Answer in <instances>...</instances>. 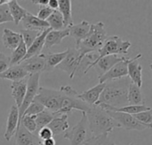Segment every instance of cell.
<instances>
[{"mask_svg":"<svg viewBox=\"0 0 152 145\" xmlns=\"http://www.w3.org/2000/svg\"><path fill=\"white\" fill-rule=\"evenodd\" d=\"M132 83L129 77L106 82V86L96 105L103 104L115 108H121L128 105V87Z\"/></svg>","mask_w":152,"mask_h":145,"instance_id":"obj_1","label":"cell"},{"mask_svg":"<svg viewBox=\"0 0 152 145\" xmlns=\"http://www.w3.org/2000/svg\"><path fill=\"white\" fill-rule=\"evenodd\" d=\"M86 114L87 117L88 128L93 136L109 135L115 128H121L120 125L99 105L91 106Z\"/></svg>","mask_w":152,"mask_h":145,"instance_id":"obj_2","label":"cell"},{"mask_svg":"<svg viewBox=\"0 0 152 145\" xmlns=\"http://www.w3.org/2000/svg\"><path fill=\"white\" fill-rule=\"evenodd\" d=\"M107 37L105 25L102 21L91 24V29L88 35L76 48L79 51L80 58L83 59V58L89 53L98 52Z\"/></svg>","mask_w":152,"mask_h":145,"instance_id":"obj_3","label":"cell"},{"mask_svg":"<svg viewBox=\"0 0 152 145\" xmlns=\"http://www.w3.org/2000/svg\"><path fill=\"white\" fill-rule=\"evenodd\" d=\"M66 97L67 94L61 89L56 90L40 87L34 100L42 104L45 110L56 115H61Z\"/></svg>","mask_w":152,"mask_h":145,"instance_id":"obj_4","label":"cell"},{"mask_svg":"<svg viewBox=\"0 0 152 145\" xmlns=\"http://www.w3.org/2000/svg\"><path fill=\"white\" fill-rule=\"evenodd\" d=\"M132 43L129 41H124L118 35L108 36L102 47L98 50V54H99L98 59L109 55L118 56L119 54H127L128 50L130 49Z\"/></svg>","mask_w":152,"mask_h":145,"instance_id":"obj_5","label":"cell"},{"mask_svg":"<svg viewBox=\"0 0 152 145\" xmlns=\"http://www.w3.org/2000/svg\"><path fill=\"white\" fill-rule=\"evenodd\" d=\"M87 128L88 122L86 114V113H82L81 120L72 128L68 129L64 133L63 138L68 139L70 143V145H83L86 141Z\"/></svg>","mask_w":152,"mask_h":145,"instance_id":"obj_6","label":"cell"},{"mask_svg":"<svg viewBox=\"0 0 152 145\" xmlns=\"http://www.w3.org/2000/svg\"><path fill=\"white\" fill-rule=\"evenodd\" d=\"M39 79H40V74H30L28 77V88L27 92L23 100V103L19 109V128L21 124V119L23 117V114L27 108L29 106V105L34 101L35 97H37L38 90H39Z\"/></svg>","mask_w":152,"mask_h":145,"instance_id":"obj_7","label":"cell"},{"mask_svg":"<svg viewBox=\"0 0 152 145\" xmlns=\"http://www.w3.org/2000/svg\"><path fill=\"white\" fill-rule=\"evenodd\" d=\"M69 53L64 60L57 66V68L66 72L70 79H73L74 76L77 74V71L80 66L82 59L80 58L79 51L74 48H69Z\"/></svg>","mask_w":152,"mask_h":145,"instance_id":"obj_8","label":"cell"},{"mask_svg":"<svg viewBox=\"0 0 152 145\" xmlns=\"http://www.w3.org/2000/svg\"><path fill=\"white\" fill-rule=\"evenodd\" d=\"M108 114L114 119L121 127V128H125L126 130H138L142 131L145 129H150L147 126L140 123L134 115H130L124 113H118V112H110L106 111Z\"/></svg>","mask_w":152,"mask_h":145,"instance_id":"obj_9","label":"cell"},{"mask_svg":"<svg viewBox=\"0 0 152 145\" xmlns=\"http://www.w3.org/2000/svg\"><path fill=\"white\" fill-rule=\"evenodd\" d=\"M129 58H126L121 62L116 64L111 69H110L104 74L98 76L99 83H106L117 80L123 79L128 76V63L130 62Z\"/></svg>","mask_w":152,"mask_h":145,"instance_id":"obj_10","label":"cell"},{"mask_svg":"<svg viewBox=\"0 0 152 145\" xmlns=\"http://www.w3.org/2000/svg\"><path fill=\"white\" fill-rule=\"evenodd\" d=\"M20 65L26 70V72L29 75L35 74H41L42 72L47 71L46 58L45 54L44 53L34 56L28 59L23 60Z\"/></svg>","mask_w":152,"mask_h":145,"instance_id":"obj_11","label":"cell"},{"mask_svg":"<svg viewBox=\"0 0 152 145\" xmlns=\"http://www.w3.org/2000/svg\"><path fill=\"white\" fill-rule=\"evenodd\" d=\"M125 58H126L125 57H118V55H109V56L103 57L98 59L97 61H95L93 65H91L88 71L94 67L100 74L99 76H101L104 74L105 73H107L110 69H111L116 64L121 62Z\"/></svg>","mask_w":152,"mask_h":145,"instance_id":"obj_12","label":"cell"},{"mask_svg":"<svg viewBox=\"0 0 152 145\" xmlns=\"http://www.w3.org/2000/svg\"><path fill=\"white\" fill-rule=\"evenodd\" d=\"M19 129V109L16 105H12L10 113L6 121V128L4 134V137L7 142H10L11 139L15 136Z\"/></svg>","mask_w":152,"mask_h":145,"instance_id":"obj_13","label":"cell"},{"mask_svg":"<svg viewBox=\"0 0 152 145\" xmlns=\"http://www.w3.org/2000/svg\"><path fill=\"white\" fill-rule=\"evenodd\" d=\"M141 58L142 54H138L134 58H132L127 66L129 79L131 80L132 83L137 85L140 88L142 85V66L139 63Z\"/></svg>","mask_w":152,"mask_h":145,"instance_id":"obj_14","label":"cell"},{"mask_svg":"<svg viewBox=\"0 0 152 145\" xmlns=\"http://www.w3.org/2000/svg\"><path fill=\"white\" fill-rule=\"evenodd\" d=\"M106 86V83H98L94 87L78 94V98L90 106H94L97 104L100 97Z\"/></svg>","mask_w":152,"mask_h":145,"instance_id":"obj_15","label":"cell"},{"mask_svg":"<svg viewBox=\"0 0 152 145\" xmlns=\"http://www.w3.org/2000/svg\"><path fill=\"white\" fill-rule=\"evenodd\" d=\"M69 35L74 38L77 48L80 43L88 35L91 29V23H89L87 20H82L80 23L69 27Z\"/></svg>","mask_w":152,"mask_h":145,"instance_id":"obj_16","label":"cell"},{"mask_svg":"<svg viewBox=\"0 0 152 145\" xmlns=\"http://www.w3.org/2000/svg\"><path fill=\"white\" fill-rule=\"evenodd\" d=\"M21 23L26 30H34V31L43 32V31L50 28L49 25L46 21H44V20L38 19L37 16L33 15L29 12L22 19Z\"/></svg>","mask_w":152,"mask_h":145,"instance_id":"obj_17","label":"cell"},{"mask_svg":"<svg viewBox=\"0 0 152 145\" xmlns=\"http://www.w3.org/2000/svg\"><path fill=\"white\" fill-rule=\"evenodd\" d=\"M28 88V78H25L20 82H12L11 89H12V97L14 99L15 105L18 109L20 108Z\"/></svg>","mask_w":152,"mask_h":145,"instance_id":"obj_18","label":"cell"},{"mask_svg":"<svg viewBox=\"0 0 152 145\" xmlns=\"http://www.w3.org/2000/svg\"><path fill=\"white\" fill-rule=\"evenodd\" d=\"M13 145H40V140L34 134L28 132L21 124L14 136Z\"/></svg>","mask_w":152,"mask_h":145,"instance_id":"obj_19","label":"cell"},{"mask_svg":"<svg viewBox=\"0 0 152 145\" xmlns=\"http://www.w3.org/2000/svg\"><path fill=\"white\" fill-rule=\"evenodd\" d=\"M28 76L29 74L20 65H16V66H10L4 73L1 74L0 79L8 80L12 82H20L25 78H28Z\"/></svg>","mask_w":152,"mask_h":145,"instance_id":"obj_20","label":"cell"},{"mask_svg":"<svg viewBox=\"0 0 152 145\" xmlns=\"http://www.w3.org/2000/svg\"><path fill=\"white\" fill-rule=\"evenodd\" d=\"M2 41L4 46L11 50H15L20 43L22 41V35L20 33L14 32L9 28H4L3 30V36Z\"/></svg>","mask_w":152,"mask_h":145,"instance_id":"obj_21","label":"cell"},{"mask_svg":"<svg viewBox=\"0 0 152 145\" xmlns=\"http://www.w3.org/2000/svg\"><path fill=\"white\" fill-rule=\"evenodd\" d=\"M50 30H52L51 28H48L45 31H43L40 35L34 41V43L28 48V50H27V54H26V57L24 58L23 60H26V59H28L34 56H37V55H39L42 53V50H43V48L45 47V37L47 35V34L50 32Z\"/></svg>","mask_w":152,"mask_h":145,"instance_id":"obj_22","label":"cell"},{"mask_svg":"<svg viewBox=\"0 0 152 145\" xmlns=\"http://www.w3.org/2000/svg\"><path fill=\"white\" fill-rule=\"evenodd\" d=\"M69 35V29L64 28L62 30H50L45 37V47L46 49H51L53 46L61 44L62 40Z\"/></svg>","mask_w":152,"mask_h":145,"instance_id":"obj_23","label":"cell"},{"mask_svg":"<svg viewBox=\"0 0 152 145\" xmlns=\"http://www.w3.org/2000/svg\"><path fill=\"white\" fill-rule=\"evenodd\" d=\"M68 114H61L60 116H56L52 122L47 126L53 133V136H59L61 134H64L69 128V124L68 121Z\"/></svg>","mask_w":152,"mask_h":145,"instance_id":"obj_24","label":"cell"},{"mask_svg":"<svg viewBox=\"0 0 152 145\" xmlns=\"http://www.w3.org/2000/svg\"><path fill=\"white\" fill-rule=\"evenodd\" d=\"M7 6L15 25H19V23L28 12L26 9L20 5L17 0H10V2L7 4Z\"/></svg>","mask_w":152,"mask_h":145,"instance_id":"obj_25","label":"cell"},{"mask_svg":"<svg viewBox=\"0 0 152 145\" xmlns=\"http://www.w3.org/2000/svg\"><path fill=\"white\" fill-rule=\"evenodd\" d=\"M59 12L61 13L64 19L65 28H69L73 26L72 19V9H71V1L70 0H59Z\"/></svg>","mask_w":152,"mask_h":145,"instance_id":"obj_26","label":"cell"},{"mask_svg":"<svg viewBox=\"0 0 152 145\" xmlns=\"http://www.w3.org/2000/svg\"><path fill=\"white\" fill-rule=\"evenodd\" d=\"M127 99L129 105H142L145 102L141 88L134 83H131L128 87Z\"/></svg>","mask_w":152,"mask_h":145,"instance_id":"obj_27","label":"cell"},{"mask_svg":"<svg viewBox=\"0 0 152 145\" xmlns=\"http://www.w3.org/2000/svg\"><path fill=\"white\" fill-rule=\"evenodd\" d=\"M68 53H69V50H66L65 51L58 52V53H47V54H45L47 71H50V70L57 67L64 60V58L67 57Z\"/></svg>","mask_w":152,"mask_h":145,"instance_id":"obj_28","label":"cell"},{"mask_svg":"<svg viewBox=\"0 0 152 145\" xmlns=\"http://www.w3.org/2000/svg\"><path fill=\"white\" fill-rule=\"evenodd\" d=\"M27 50H28V48H27L26 44L24 43V42L22 40L20 43V44L18 45V47L15 50H13L12 52V55L10 57V58H11V66L20 65L23 61L24 58L26 57Z\"/></svg>","mask_w":152,"mask_h":145,"instance_id":"obj_29","label":"cell"},{"mask_svg":"<svg viewBox=\"0 0 152 145\" xmlns=\"http://www.w3.org/2000/svg\"><path fill=\"white\" fill-rule=\"evenodd\" d=\"M46 22L49 25V27L52 30H62L65 28L64 27V19L61 13L59 10H55L47 19Z\"/></svg>","mask_w":152,"mask_h":145,"instance_id":"obj_30","label":"cell"},{"mask_svg":"<svg viewBox=\"0 0 152 145\" xmlns=\"http://www.w3.org/2000/svg\"><path fill=\"white\" fill-rule=\"evenodd\" d=\"M58 115L47 111V110H45L43 111L42 113H40L39 114L36 115L35 116V120H36V123H37V131L45 127H47L51 122L52 120Z\"/></svg>","mask_w":152,"mask_h":145,"instance_id":"obj_31","label":"cell"},{"mask_svg":"<svg viewBox=\"0 0 152 145\" xmlns=\"http://www.w3.org/2000/svg\"><path fill=\"white\" fill-rule=\"evenodd\" d=\"M83 145H118L109 136V135H101L97 136H91L86 139Z\"/></svg>","mask_w":152,"mask_h":145,"instance_id":"obj_32","label":"cell"},{"mask_svg":"<svg viewBox=\"0 0 152 145\" xmlns=\"http://www.w3.org/2000/svg\"><path fill=\"white\" fill-rule=\"evenodd\" d=\"M42 32L40 31H34V30H22L20 32L21 35H22V40L24 42V43L26 44L27 48H28L33 43L34 41L40 35Z\"/></svg>","mask_w":152,"mask_h":145,"instance_id":"obj_33","label":"cell"},{"mask_svg":"<svg viewBox=\"0 0 152 145\" xmlns=\"http://www.w3.org/2000/svg\"><path fill=\"white\" fill-rule=\"evenodd\" d=\"M134 117L142 124L147 126L150 129L152 128V109L144 111L138 114L134 115Z\"/></svg>","mask_w":152,"mask_h":145,"instance_id":"obj_34","label":"cell"},{"mask_svg":"<svg viewBox=\"0 0 152 145\" xmlns=\"http://www.w3.org/2000/svg\"><path fill=\"white\" fill-rule=\"evenodd\" d=\"M45 107L42 104H40L37 101H33L29 106L27 108V110L25 111L23 116H36L37 114H39L40 113H42L43 111H45Z\"/></svg>","mask_w":152,"mask_h":145,"instance_id":"obj_35","label":"cell"},{"mask_svg":"<svg viewBox=\"0 0 152 145\" xmlns=\"http://www.w3.org/2000/svg\"><path fill=\"white\" fill-rule=\"evenodd\" d=\"M21 125L30 133L37 131V123L35 120V116H23L21 119Z\"/></svg>","mask_w":152,"mask_h":145,"instance_id":"obj_36","label":"cell"},{"mask_svg":"<svg viewBox=\"0 0 152 145\" xmlns=\"http://www.w3.org/2000/svg\"><path fill=\"white\" fill-rule=\"evenodd\" d=\"M6 22H13V19L11 16L7 4H4L0 6V24Z\"/></svg>","mask_w":152,"mask_h":145,"instance_id":"obj_37","label":"cell"},{"mask_svg":"<svg viewBox=\"0 0 152 145\" xmlns=\"http://www.w3.org/2000/svg\"><path fill=\"white\" fill-rule=\"evenodd\" d=\"M10 66H11L10 57L0 52V74L4 73Z\"/></svg>","mask_w":152,"mask_h":145,"instance_id":"obj_38","label":"cell"},{"mask_svg":"<svg viewBox=\"0 0 152 145\" xmlns=\"http://www.w3.org/2000/svg\"><path fill=\"white\" fill-rule=\"evenodd\" d=\"M53 10H52L48 5L47 6H40L37 17L44 21H46L47 19L50 17V15L53 13Z\"/></svg>","mask_w":152,"mask_h":145,"instance_id":"obj_39","label":"cell"},{"mask_svg":"<svg viewBox=\"0 0 152 145\" xmlns=\"http://www.w3.org/2000/svg\"><path fill=\"white\" fill-rule=\"evenodd\" d=\"M37 134H38V138L40 141L47 140V139L53 138V131L48 127H45V128L39 129L37 131Z\"/></svg>","mask_w":152,"mask_h":145,"instance_id":"obj_40","label":"cell"},{"mask_svg":"<svg viewBox=\"0 0 152 145\" xmlns=\"http://www.w3.org/2000/svg\"><path fill=\"white\" fill-rule=\"evenodd\" d=\"M48 6L53 11L58 10V8H59V0H49Z\"/></svg>","mask_w":152,"mask_h":145,"instance_id":"obj_41","label":"cell"},{"mask_svg":"<svg viewBox=\"0 0 152 145\" xmlns=\"http://www.w3.org/2000/svg\"><path fill=\"white\" fill-rule=\"evenodd\" d=\"M31 2L34 4H38L40 6H47L49 0H32Z\"/></svg>","mask_w":152,"mask_h":145,"instance_id":"obj_42","label":"cell"},{"mask_svg":"<svg viewBox=\"0 0 152 145\" xmlns=\"http://www.w3.org/2000/svg\"><path fill=\"white\" fill-rule=\"evenodd\" d=\"M40 145H56V142L53 137V138H50L47 140L40 141Z\"/></svg>","mask_w":152,"mask_h":145,"instance_id":"obj_43","label":"cell"},{"mask_svg":"<svg viewBox=\"0 0 152 145\" xmlns=\"http://www.w3.org/2000/svg\"><path fill=\"white\" fill-rule=\"evenodd\" d=\"M9 2H10V0H0V6L1 5H4V4H7Z\"/></svg>","mask_w":152,"mask_h":145,"instance_id":"obj_44","label":"cell"},{"mask_svg":"<svg viewBox=\"0 0 152 145\" xmlns=\"http://www.w3.org/2000/svg\"><path fill=\"white\" fill-rule=\"evenodd\" d=\"M150 68H151V72H152V64L150 65Z\"/></svg>","mask_w":152,"mask_h":145,"instance_id":"obj_45","label":"cell"},{"mask_svg":"<svg viewBox=\"0 0 152 145\" xmlns=\"http://www.w3.org/2000/svg\"><path fill=\"white\" fill-rule=\"evenodd\" d=\"M126 145H134V144H131V143H129V144H127Z\"/></svg>","mask_w":152,"mask_h":145,"instance_id":"obj_46","label":"cell"}]
</instances>
